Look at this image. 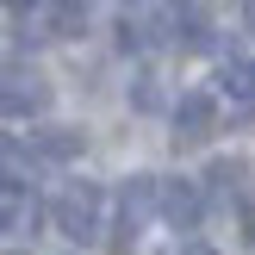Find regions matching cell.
Instances as JSON below:
<instances>
[{"label":"cell","instance_id":"9c48e42d","mask_svg":"<svg viewBox=\"0 0 255 255\" xmlns=\"http://www.w3.org/2000/svg\"><path fill=\"white\" fill-rule=\"evenodd\" d=\"M168 44L174 50H206L212 44V31H206V19H199V6H168Z\"/></svg>","mask_w":255,"mask_h":255},{"label":"cell","instance_id":"5bb4252c","mask_svg":"<svg viewBox=\"0 0 255 255\" xmlns=\"http://www.w3.org/2000/svg\"><path fill=\"white\" fill-rule=\"evenodd\" d=\"M181 255H218V249H206V243H187V249H181Z\"/></svg>","mask_w":255,"mask_h":255},{"label":"cell","instance_id":"4fadbf2b","mask_svg":"<svg viewBox=\"0 0 255 255\" xmlns=\"http://www.w3.org/2000/svg\"><path fill=\"white\" fill-rule=\"evenodd\" d=\"M143 31H149V25H137V19H125V25H119V50H137V44H143Z\"/></svg>","mask_w":255,"mask_h":255},{"label":"cell","instance_id":"7a4b0ae2","mask_svg":"<svg viewBox=\"0 0 255 255\" xmlns=\"http://www.w3.org/2000/svg\"><path fill=\"white\" fill-rule=\"evenodd\" d=\"M149 218H162V181L156 174H131V181L119 187V224H112V255H131L137 237L149 231Z\"/></svg>","mask_w":255,"mask_h":255},{"label":"cell","instance_id":"30bf717a","mask_svg":"<svg viewBox=\"0 0 255 255\" xmlns=\"http://www.w3.org/2000/svg\"><path fill=\"white\" fill-rule=\"evenodd\" d=\"M206 193L212 199H237L243 193V162H212L206 168Z\"/></svg>","mask_w":255,"mask_h":255},{"label":"cell","instance_id":"8992f818","mask_svg":"<svg viewBox=\"0 0 255 255\" xmlns=\"http://www.w3.org/2000/svg\"><path fill=\"white\" fill-rule=\"evenodd\" d=\"M218 100L255 112V62H249V56H224V62H218Z\"/></svg>","mask_w":255,"mask_h":255},{"label":"cell","instance_id":"9a60e30c","mask_svg":"<svg viewBox=\"0 0 255 255\" xmlns=\"http://www.w3.org/2000/svg\"><path fill=\"white\" fill-rule=\"evenodd\" d=\"M6 6H12V12H25V6H44V0H6Z\"/></svg>","mask_w":255,"mask_h":255},{"label":"cell","instance_id":"ac0fdd59","mask_svg":"<svg viewBox=\"0 0 255 255\" xmlns=\"http://www.w3.org/2000/svg\"><path fill=\"white\" fill-rule=\"evenodd\" d=\"M6 255H25V249H6Z\"/></svg>","mask_w":255,"mask_h":255},{"label":"cell","instance_id":"5b68a950","mask_svg":"<svg viewBox=\"0 0 255 255\" xmlns=\"http://www.w3.org/2000/svg\"><path fill=\"white\" fill-rule=\"evenodd\" d=\"M37 212H44L37 193L19 181V174H6V181H0V224H6V237H25L37 224Z\"/></svg>","mask_w":255,"mask_h":255},{"label":"cell","instance_id":"e0dca14e","mask_svg":"<svg viewBox=\"0 0 255 255\" xmlns=\"http://www.w3.org/2000/svg\"><path fill=\"white\" fill-rule=\"evenodd\" d=\"M243 224H249V237H255V212H243Z\"/></svg>","mask_w":255,"mask_h":255},{"label":"cell","instance_id":"3957f363","mask_svg":"<svg viewBox=\"0 0 255 255\" xmlns=\"http://www.w3.org/2000/svg\"><path fill=\"white\" fill-rule=\"evenodd\" d=\"M0 106H6V119H37V112L50 106V81L37 69H19V62H12L6 81H0Z\"/></svg>","mask_w":255,"mask_h":255},{"label":"cell","instance_id":"2e32d148","mask_svg":"<svg viewBox=\"0 0 255 255\" xmlns=\"http://www.w3.org/2000/svg\"><path fill=\"white\" fill-rule=\"evenodd\" d=\"M243 19H249V31H255V0H243Z\"/></svg>","mask_w":255,"mask_h":255},{"label":"cell","instance_id":"8fae6325","mask_svg":"<svg viewBox=\"0 0 255 255\" xmlns=\"http://www.w3.org/2000/svg\"><path fill=\"white\" fill-rule=\"evenodd\" d=\"M87 6L94 0H50V25H56V37H75L87 25Z\"/></svg>","mask_w":255,"mask_h":255},{"label":"cell","instance_id":"7c38bea8","mask_svg":"<svg viewBox=\"0 0 255 255\" xmlns=\"http://www.w3.org/2000/svg\"><path fill=\"white\" fill-rule=\"evenodd\" d=\"M131 100H137V106H143V112H156V106H162V94H156V75H137Z\"/></svg>","mask_w":255,"mask_h":255},{"label":"cell","instance_id":"6da1fadb","mask_svg":"<svg viewBox=\"0 0 255 255\" xmlns=\"http://www.w3.org/2000/svg\"><path fill=\"white\" fill-rule=\"evenodd\" d=\"M50 224H56L69 243H100V231H106V187L69 181L56 199H50Z\"/></svg>","mask_w":255,"mask_h":255},{"label":"cell","instance_id":"52a82bcc","mask_svg":"<svg viewBox=\"0 0 255 255\" xmlns=\"http://www.w3.org/2000/svg\"><path fill=\"white\" fill-rule=\"evenodd\" d=\"M199 212H206V199H199L193 181H162V218H168L174 231H193Z\"/></svg>","mask_w":255,"mask_h":255},{"label":"cell","instance_id":"ba28073f","mask_svg":"<svg viewBox=\"0 0 255 255\" xmlns=\"http://www.w3.org/2000/svg\"><path fill=\"white\" fill-rule=\"evenodd\" d=\"M81 143H87V137L69 131V125H44V131H31V156L37 162H75Z\"/></svg>","mask_w":255,"mask_h":255},{"label":"cell","instance_id":"277c9868","mask_svg":"<svg viewBox=\"0 0 255 255\" xmlns=\"http://www.w3.org/2000/svg\"><path fill=\"white\" fill-rule=\"evenodd\" d=\"M218 131V100L212 94H181L174 100V149H193Z\"/></svg>","mask_w":255,"mask_h":255}]
</instances>
